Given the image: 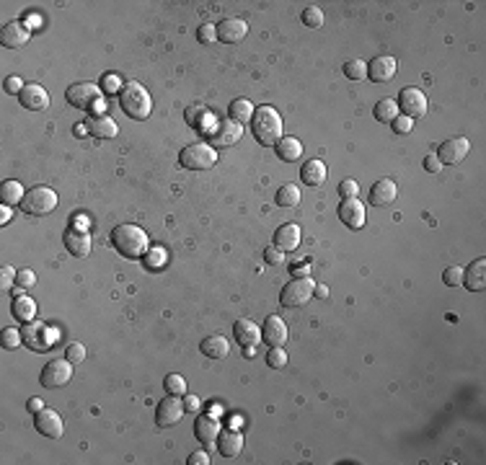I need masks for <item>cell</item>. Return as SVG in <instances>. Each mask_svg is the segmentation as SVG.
<instances>
[{"label": "cell", "instance_id": "1", "mask_svg": "<svg viewBox=\"0 0 486 465\" xmlns=\"http://www.w3.org/2000/svg\"><path fill=\"white\" fill-rule=\"evenodd\" d=\"M251 132H254L256 142H262L264 148H275L285 138V125L275 106H256L254 116H251Z\"/></svg>", "mask_w": 486, "mask_h": 465}, {"label": "cell", "instance_id": "2", "mask_svg": "<svg viewBox=\"0 0 486 465\" xmlns=\"http://www.w3.org/2000/svg\"><path fill=\"white\" fill-rule=\"evenodd\" d=\"M112 244L122 256L127 259H142L148 254V232L140 225H116L112 230Z\"/></svg>", "mask_w": 486, "mask_h": 465}, {"label": "cell", "instance_id": "3", "mask_svg": "<svg viewBox=\"0 0 486 465\" xmlns=\"http://www.w3.org/2000/svg\"><path fill=\"white\" fill-rule=\"evenodd\" d=\"M65 98L73 109H81V111H91V114H104V91L101 85L96 83H75L65 91Z\"/></svg>", "mask_w": 486, "mask_h": 465}, {"label": "cell", "instance_id": "4", "mask_svg": "<svg viewBox=\"0 0 486 465\" xmlns=\"http://www.w3.org/2000/svg\"><path fill=\"white\" fill-rule=\"evenodd\" d=\"M119 106H122V111L129 119L142 122L153 111V98H150V94L140 83H125L122 91H119Z\"/></svg>", "mask_w": 486, "mask_h": 465}, {"label": "cell", "instance_id": "5", "mask_svg": "<svg viewBox=\"0 0 486 465\" xmlns=\"http://www.w3.org/2000/svg\"><path fill=\"white\" fill-rule=\"evenodd\" d=\"M181 169L189 171H207L218 163V150L207 145V142H194V145H187L179 155Z\"/></svg>", "mask_w": 486, "mask_h": 465}, {"label": "cell", "instance_id": "6", "mask_svg": "<svg viewBox=\"0 0 486 465\" xmlns=\"http://www.w3.org/2000/svg\"><path fill=\"white\" fill-rule=\"evenodd\" d=\"M313 292H316V282L310 277H295L282 287L279 303L285 307H303L313 297Z\"/></svg>", "mask_w": 486, "mask_h": 465}, {"label": "cell", "instance_id": "7", "mask_svg": "<svg viewBox=\"0 0 486 465\" xmlns=\"http://www.w3.org/2000/svg\"><path fill=\"white\" fill-rule=\"evenodd\" d=\"M57 207V191L50 186H34L26 191V197L21 202V210L26 215H50Z\"/></svg>", "mask_w": 486, "mask_h": 465}, {"label": "cell", "instance_id": "8", "mask_svg": "<svg viewBox=\"0 0 486 465\" xmlns=\"http://www.w3.org/2000/svg\"><path fill=\"white\" fill-rule=\"evenodd\" d=\"M70 378H73V362L67 360H50L47 365H44L42 375H39V382H42V388H47V391H54V388H63V385H67L70 382Z\"/></svg>", "mask_w": 486, "mask_h": 465}, {"label": "cell", "instance_id": "9", "mask_svg": "<svg viewBox=\"0 0 486 465\" xmlns=\"http://www.w3.org/2000/svg\"><path fill=\"white\" fill-rule=\"evenodd\" d=\"M427 96L424 91L419 88H403L401 96H399V109L403 111V116H409V119H419V116L427 114Z\"/></svg>", "mask_w": 486, "mask_h": 465}, {"label": "cell", "instance_id": "10", "mask_svg": "<svg viewBox=\"0 0 486 465\" xmlns=\"http://www.w3.org/2000/svg\"><path fill=\"white\" fill-rule=\"evenodd\" d=\"M468 150H471V140L468 138H450L437 148L434 155L440 158L443 166H455V163H461L468 155Z\"/></svg>", "mask_w": 486, "mask_h": 465}, {"label": "cell", "instance_id": "11", "mask_svg": "<svg viewBox=\"0 0 486 465\" xmlns=\"http://www.w3.org/2000/svg\"><path fill=\"white\" fill-rule=\"evenodd\" d=\"M21 334H23V344L29 349H36V352H44L54 341V336H60V334L50 331L44 323H34V321L32 323H23Z\"/></svg>", "mask_w": 486, "mask_h": 465}, {"label": "cell", "instance_id": "12", "mask_svg": "<svg viewBox=\"0 0 486 465\" xmlns=\"http://www.w3.org/2000/svg\"><path fill=\"white\" fill-rule=\"evenodd\" d=\"M184 403H181V396H171L169 398H163V401L158 403V409H156V422H158V426H173V424L181 422V416H184Z\"/></svg>", "mask_w": 486, "mask_h": 465}, {"label": "cell", "instance_id": "13", "mask_svg": "<svg viewBox=\"0 0 486 465\" xmlns=\"http://www.w3.org/2000/svg\"><path fill=\"white\" fill-rule=\"evenodd\" d=\"M396 70H399V63L391 54H378V57H372L368 63V78L372 83H388L396 75Z\"/></svg>", "mask_w": 486, "mask_h": 465}, {"label": "cell", "instance_id": "14", "mask_svg": "<svg viewBox=\"0 0 486 465\" xmlns=\"http://www.w3.org/2000/svg\"><path fill=\"white\" fill-rule=\"evenodd\" d=\"M241 138H243V127L235 125L233 119H222L220 125H215V129L210 132V140L215 148H231Z\"/></svg>", "mask_w": 486, "mask_h": 465}, {"label": "cell", "instance_id": "15", "mask_svg": "<svg viewBox=\"0 0 486 465\" xmlns=\"http://www.w3.org/2000/svg\"><path fill=\"white\" fill-rule=\"evenodd\" d=\"M34 426H36V432L50 437V440H60L63 437V419H60V413L54 411V409H42V411L36 413V419H34Z\"/></svg>", "mask_w": 486, "mask_h": 465}, {"label": "cell", "instance_id": "16", "mask_svg": "<svg viewBox=\"0 0 486 465\" xmlns=\"http://www.w3.org/2000/svg\"><path fill=\"white\" fill-rule=\"evenodd\" d=\"M339 220L344 222L347 228H352V230L362 228V225H365V204H362L357 197L341 199V204H339Z\"/></svg>", "mask_w": 486, "mask_h": 465}, {"label": "cell", "instance_id": "17", "mask_svg": "<svg viewBox=\"0 0 486 465\" xmlns=\"http://www.w3.org/2000/svg\"><path fill=\"white\" fill-rule=\"evenodd\" d=\"M249 34V23L243 19H222V23H218V39L222 44H238L246 39Z\"/></svg>", "mask_w": 486, "mask_h": 465}, {"label": "cell", "instance_id": "18", "mask_svg": "<svg viewBox=\"0 0 486 465\" xmlns=\"http://www.w3.org/2000/svg\"><path fill=\"white\" fill-rule=\"evenodd\" d=\"M29 42V26H23L21 21H11L0 29V44L6 50H19V47H26Z\"/></svg>", "mask_w": 486, "mask_h": 465}, {"label": "cell", "instance_id": "19", "mask_svg": "<svg viewBox=\"0 0 486 465\" xmlns=\"http://www.w3.org/2000/svg\"><path fill=\"white\" fill-rule=\"evenodd\" d=\"M19 101H21V106L29 109V111H44V109L50 106V94L44 91L42 85L29 83V85H23V91L19 94Z\"/></svg>", "mask_w": 486, "mask_h": 465}, {"label": "cell", "instance_id": "20", "mask_svg": "<svg viewBox=\"0 0 486 465\" xmlns=\"http://www.w3.org/2000/svg\"><path fill=\"white\" fill-rule=\"evenodd\" d=\"M396 197H399V186H396V181L393 179H381L372 184L370 189V204L372 207H388V204H393L396 202Z\"/></svg>", "mask_w": 486, "mask_h": 465}, {"label": "cell", "instance_id": "21", "mask_svg": "<svg viewBox=\"0 0 486 465\" xmlns=\"http://www.w3.org/2000/svg\"><path fill=\"white\" fill-rule=\"evenodd\" d=\"M63 244L67 248V254L75 256V259H83V256L91 254V235L85 230H75V228L65 230Z\"/></svg>", "mask_w": 486, "mask_h": 465}, {"label": "cell", "instance_id": "22", "mask_svg": "<svg viewBox=\"0 0 486 465\" xmlns=\"http://www.w3.org/2000/svg\"><path fill=\"white\" fill-rule=\"evenodd\" d=\"M300 238H303L300 228H297L295 222H287V225H282L275 232V248H279L282 254H293V251H297V246H300Z\"/></svg>", "mask_w": 486, "mask_h": 465}, {"label": "cell", "instance_id": "23", "mask_svg": "<svg viewBox=\"0 0 486 465\" xmlns=\"http://www.w3.org/2000/svg\"><path fill=\"white\" fill-rule=\"evenodd\" d=\"M233 336H235V341H238L241 347H256V344L262 341V328L256 326L254 321L241 318V321L233 323Z\"/></svg>", "mask_w": 486, "mask_h": 465}, {"label": "cell", "instance_id": "24", "mask_svg": "<svg viewBox=\"0 0 486 465\" xmlns=\"http://www.w3.org/2000/svg\"><path fill=\"white\" fill-rule=\"evenodd\" d=\"M262 338H264V344H269V347H285V341H287L285 321H282L279 316L266 318L264 328H262Z\"/></svg>", "mask_w": 486, "mask_h": 465}, {"label": "cell", "instance_id": "25", "mask_svg": "<svg viewBox=\"0 0 486 465\" xmlns=\"http://www.w3.org/2000/svg\"><path fill=\"white\" fill-rule=\"evenodd\" d=\"M463 285L471 292H484L486 287V259H476L471 261V266L463 269Z\"/></svg>", "mask_w": 486, "mask_h": 465}, {"label": "cell", "instance_id": "26", "mask_svg": "<svg viewBox=\"0 0 486 465\" xmlns=\"http://www.w3.org/2000/svg\"><path fill=\"white\" fill-rule=\"evenodd\" d=\"M220 432H222V426L215 416H197V422H194V437H197L200 442L204 444L218 442Z\"/></svg>", "mask_w": 486, "mask_h": 465}, {"label": "cell", "instance_id": "27", "mask_svg": "<svg viewBox=\"0 0 486 465\" xmlns=\"http://www.w3.org/2000/svg\"><path fill=\"white\" fill-rule=\"evenodd\" d=\"M300 179H303V184H306V186H321V184L328 179L326 163H324L321 158L306 160V166L300 169Z\"/></svg>", "mask_w": 486, "mask_h": 465}, {"label": "cell", "instance_id": "28", "mask_svg": "<svg viewBox=\"0 0 486 465\" xmlns=\"http://www.w3.org/2000/svg\"><path fill=\"white\" fill-rule=\"evenodd\" d=\"M85 129H88L91 138H98V140H112L116 138V132H119V127L114 125V119H109V116L104 114L91 116V119L85 122Z\"/></svg>", "mask_w": 486, "mask_h": 465}, {"label": "cell", "instance_id": "29", "mask_svg": "<svg viewBox=\"0 0 486 465\" xmlns=\"http://www.w3.org/2000/svg\"><path fill=\"white\" fill-rule=\"evenodd\" d=\"M243 450V434L235 429H222L218 437V453L222 457H235Z\"/></svg>", "mask_w": 486, "mask_h": 465}, {"label": "cell", "instance_id": "30", "mask_svg": "<svg viewBox=\"0 0 486 465\" xmlns=\"http://www.w3.org/2000/svg\"><path fill=\"white\" fill-rule=\"evenodd\" d=\"M187 125H189L194 132H207V135L215 129L210 111H207L204 106H189V109H187Z\"/></svg>", "mask_w": 486, "mask_h": 465}, {"label": "cell", "instance_id": "31", "mask_svg": "<svg viewBox=\"0 0 486 465\" xmlns=\"http://www.w3.org/2000/svg\"><path fill=\"white\" fill-rule=\"evenodd\" d=\"M11 313H13L16 321H21V323H32V321H36V303H34L29 295H16L13 297Z\"/></svg>", "mask_w": 486, "mask_h": 465}, {"label": "cell", "instance_id": "32", "mask_svg": "<svg viewBox=\"0 0 486 465\" xmlns=\"http://www.w3.org/2000/svg\"><path fill=\"white\" fill-rule=\"evenodd\" d=\"M200 352L204 354V357H210V360H222V357H228L231 344H228V338L225 336H207L200 344Z\"/></svg>", "mask_w": 486, "mask_h": 465}, {"label": "cell", "instance_id": "33", "mask_svg": "<svg viewBox=\"0 0 486 465\" xmlns=\"http://www.w3.org/2000/svg\"><path fill=\"white\" fill-rule=\"evenodd\" d=\"M256 106L249 101V98H235V101H231V106H228V119H233L235 125H246V122H251V116H254Z\"/></svg>", "mask_w": 486, "mask_h": 465}, {"label": "cell", "instance_id": "34", "mask_svg": "<svg viewBox=\"0 0 486 465\" xmlns=\"http://www.w3.org/2000/svg\"><path fill=\"white\" fill-rule=\"evenodd\" d=\"M277 150V158L285 160V163H293V160H297L300 155H303V145H300V140L297 138H290V135H285V138L279 140L275 145Z\"/></svg>", "mask_w": 486, "mask_h": 465}, {"label": "cell", "instance_id": "35", "mask_svg": "<svg viewBox=\"0 0 486 465\" xmlns=\"http://www.w3.org/2000/svg\"><path fill=\"white\" fill-rule=\"evenodd\" d=\"M23 197H26V191L19 181H3L0 184V202L3 204H8V207H16V204H21Z\"/></svg>", "mask_w": 486, "mask_h": 465}, {"label": "cell", "instance_id": "36", "mask_svg": "<svg viewBox=\"0 0 486 465\" xmlns=\"http://www.w3.org/2000/svg\"><path fill=\"white\" fill-rule=\"evenodd\" d=\"M372 114H375V119H378L381 125H391L393 119L399 116V104H396L393 98H381V101L375 104V109H372Z\"/></svg>", "mask_w": 486, "mask_h": 465}, {"label": "cell", "instance_id": "37", "mask_svg": "<svg viewBox=\"0 0 486 465\" xmlns=\"http://www.w3.org/2000/svg\"><path fill=\"white\" fill-rule=\"evenodd\" d=\"M277 207H297V202H300V189H297L295 184H285L282 189L277 191Z\"/></svg>", "mask_w": 486, "mask_h": 465}, {"label": "cell", "instance_id": "38", "mask_svg": "<svg viewBox=\"0 0 486 465\" xmlns=\"http://www.w3.org/2000/svg\"><path fill=\"white\" fill-rule=\"evenodd\" d=\"M344 75H347L349 80H365L368 78V63H362V60H349L344 65Z\"/></svg>", "mask_w": 486, "mask_h": 465}, {"label": "cell", "instance_id": "39", "mask_svg": "<svg viewBox=\"0 0 486 465\" xmlns=\"http://www.w3.org/2000/svg\"><path fill=\"white\" fill-rule=\"evenodd\" d=\"M163 388L171 396H184L187 393V380L181 375H176V372H171V375H166V380H163Z\"/></svg>", "mask_w": 486, "mask_h": 465}, {"label": "cell", "instance_id": "40", "mask_svg": "<svg viewBox=\"0 0 486 465\" xmlns=\"http://www.w3.org/2000/svg\"><path fill=\"white\" fill-rule=\"evenodd\" d=\"M266 365H269L272 370H282L287 365V352L282 347H269V352H266Z\"/></svg>", "mask_w": 486, "mask_h": 465}, {"label": "cell", "instance_id": "41", "mask_svg": "<svg viewBox=\"0 0 486 465\" xmlns=\"http://www.w3.org/2000/svg\"><path fill=\"white\" fill-rule=\"evenodd\" d=\"M300 19H303V23H306L308 29H321V26H324V11H321L318 6H310V8H306Z\"/></svg>", "mask_w": 486, "mask_h": 465}, {"label": "cell", "instance_id": "42", "mask_svg": "<svg viewBox=\"0 0 486 465\" xmlns=\"http://www.w3.org/2000/svg\"><path fill=\"white\" fill-rule=\"evenodd\" d=\"M23 341V334L19 328H3L0 334V347L3 349H16Z\"/></svg>", "mask_w": 486, "mask_h": 465}, {"label": "cell", "instance_id": "43", "mask_svg": "<svg viewBox=\"0 0 486 465\" xmlns=\"http://www.w3.org/2000/svg\"><path fill=\"white\" fill-rule=\"evenodd\" d=\"M142 259H145V266H148V269H158V266L166 264L169 256H166V248H153V251H148Z\"/></svg>", "mask_w": 486, "mask_h": 465}, {"label": "cell", "instance_id": "44", "mask_svg": "<svg viewBox=\"0 0 486 465\" xmlns=\"http://www.w3.org/2000/svg\"><path fill=\"white\" fill-rule=\"evenodd\" d=\"M197 39H200L202 44L218 42V23H202L200 29H197Z\"/></svg>", "mask_w": 486, "mask_h": 465}, {"label": "cell", "instance_id": "45", "mask_svg": "<svg viewBox=\"0 0 486 465\" xmlns=\"http://www.w3.org/2000/svg\"><path fill=\"white\" fill-rule=\"evenodd\" d=\"M98 85H101L104 94H119V91H122V80H119V75H114V73H106Z\"/></svg>", "mask_w": 486, "mask_h": 465}, {"label": "cell", "instance_id": "46", "mask_svg": "<svg viewBox=\"0 0 486 465\" xmlns=\"http://www.w3.org/2000/svg\"><path fill=\"white\" fill-rule=\"evenodd\" d=\"M443 282L447 287L463 285V269H461V266H447V269H445V274H443Z\"/></svg>", "mask_w": 486, "mask_h": 465}, {"label": "cell", "instance_id": "47", "mask_svg": "<svg viewBox=\"0 0 486 465\" xmlns=\"http://www.w3.org/2000/svg\"><path fill=\"white\" fill-rule=\"evenodd\" d=\"M16 274H19V272H16L13 266H3V269H0V292H8V290H11L13 282H16Z\"/></svg>", "mask_w": 486, "mask_h": 465}, {"label": "cell", "instance_id": "48", "mask_svg": "<svg viewBox=\"0 0 486 465\" xmlns=\"http://www.w3.org/2000/svg\"><path fill=\"white\" fill-rule=\"evenodd\" d=\"M357 191H359V186H357V181L355 179H344L341 184H339V197H341V199H352V197H357Z\"/></svg>", "mask_w": 486, "mask_h": 465}, {"label": "cell", "instance_id": "49", "mask_svg": "<svg viewBox=\"0 0 486 465\" xmlns=\"http://www.w3.org/2000/svg\"><path fill=\"white\" fill-rule=\"evenodd\" d=\"M65 357L73 362V365H81V362L85 360V347H83V344H78V341H75V344H70V347H67Z\"/></svg>", "mask_w": 486, "mask_h": 465}, {"label": "cell", "instance_id": "50", "mask_svg": "<svg viewBox=\"0 0 486 465\" xmlns=\"http://www.w3.org/2000/svg\"><path fill=\"white\" fill-rule=\"evenodd\" d=\"M391 125H393V132H396V135H409V132L414 129V122L409 119V116H396Z\"/></svg>", "mask_w": 486, "mask_h": 465}, {"label": "cell", "instance_id": "51", "mask_svg": "<svg viewBox=\"0 0 486 465\" xmlns=\"http://www.w3.org/2000/svg\"><path fill=\"white\" fill-rule=\"evenodd\" d=\"M3 88H6V94L19 96L23 91V80L19 78V75H8V78H6V83H3Z\"/></svg>", "mask_w": 486, "mask_h": 465}, {"label": "cell", "instance_id": "52", "mask_svg": "<svg viewBox=\"0 0 486 465\" xmlns=\"http://www.w3.org/2000/svg\"><path fill=\"white\" fill-rule=\"evenodd\" d=\"M16 285L19 287H32V285H36V274H34L32 269H19V274H16Z\"/></svg>", "mask_w": 486, "mask_h": 465}, {"label": "cell", "instance_id": "53", "mask_svg": "<svg viewBox=\"0 0 486 465\" xmlns=\"http://www.w3.org/2000/svg\"><path fill=\"white\" fill-rule=\"evenodd\" d=\"M264 261H266V264L277 266V264H282V261H285V254H282L279 248H275V246H272V248H266V251H264Z\"/></svg>", "mask_w": 486, "mask_h": 465}, {"label": "cell", "instance_id": "54", "mask_svg": "<svg viewBox=\"0 0 486 465\" xmlns=\"http://www.w3.org/2000/svg\"><path fill=\"white\" fill-rule=\"evenodd\" d=\"M424 169L430 171V173H437V171H443V163H440L437 155H427L424 158Z\"/></svg>", "mask_w": 486, "mask_h": 465}, {"label": "cell", "instance_id": "55", "mask_svg": "<svg viewBox=\"0 0 486 465\" xmlns=\"http://www.w3.org/2000/svg\"><path fill=\"white\" fill-rule=\"evenodd\" d=\"M187 463H189V465H207V463H210V457H207V453H202V450H200V453H191Z\"/></svg>", "mask_w": 486, "mask_h": 465}, {"label": "cell", "instance_id": "56", "mask_svg": "<svg viewBox=\"0 0 486 465\" xmlns=\"http://www.w3.org/2000/svg\"><path fill=\"white\" fill-rule=\"evenodd\" d=\"M200 398H197V396H187V401H184V409H187V411H191V413H200Z\"/></svg>", "mask_w": 486, "mask_h": 465}, {"label": "cell", "instance_id": "57", "mask_svg": "<svg viewBox=\"0 0 486 465\" xmlns=\"http://www.w3.org/2000/svg\"><path fill=\"white\" fill-rule=\"evenodd\" d=\"M290 272H293L295 277H308V274H310V266H308L306 261H300V264H295L293 269H290Z\"/></svg>", "mask_w": 486, "mask_h": 465}, {"label": "cell", "instance_id": "58", "mask_svg": "<svg viewBox=\"0 0 486 465\" xmlns=\"http://www.w3.org/2000/svg\"><path fill=\"white\" fill-rule=\"evenodd\" d=\"M26 409L32 413H39L44 409V403H42V398H29V403H26Z\"/></svg>", "mask_w": 486, "mask_h": 465}, {"label": "cell", "instance_id": "59", "mask_svg": "<svg viewBox=\"0 0 486 465\" xmlns=\"http://www.w3.org/2000/svg\"><path fill=\"white\" fill-rule=\"evenodd\" d=\"M8 220H11V207H8V204H3V207H0V222L6 225Z\"/></svg>", "mask_w": 486, "mask_h": 465}, {"label": "cell", "instance_id": "60", "mask_svg": "<svg viewBox=\"0 0 486 465\" xmlns=\"http://www.w3.org/2000/svg\"><path fill=\"white\" fill-rule=\"evenodd\" d=\"M313 297H321V300H326V297H328V287L326 285H316V292H313Z\"/></svg>", "mask_w": 486, "mask_h": 465}, {"label": "cell", "instance_id": "61", "mask_svg": "<svg viewBox=\"0 0 486 465\" xmlns=\"http://www.w3.org/2000/svg\"><path fill=\"white\" fill-rule=\"evenodd\" d=\"M243 354L251 360V357H254V347H243Z\"/></svg>", "mask_w": 486, "mask_h": 465}]
</instances>
